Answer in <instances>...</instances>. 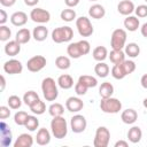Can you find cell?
Wrapping results in <instances>:
<instances>
[{"label": "cell", "mask_w": 147, "mask_h": 147, "mask_svg": "<svg viewBox=\"0 0 147 147\" xmlns=\"http://www.w3.org/2000/svg\"><path fill=\"white\" fill-rule=\"evenodd\" d=\"M30 39H31V32H30V30H29V29L23 28V29H21V30H18V31L16 32L15 40H16V41H18L21 45L29 42V41H30Z\"/></svg>", "instance_id": "4316f807"}, {"label": "cell", "mask_w": 147, "mask_h": 147, "mask_svg": "<svg viewBox=\"0 0 147 147\" xmlns=\"http://www.w3.org/2000/svg\"><path fill=\"white\" fill-rule=\"evenodd\" d=\"M124 48H125L124 49V53L129 57H132L133 59V57H137L140 54V47L136 42H129L127 45H125Z\"/></svg>", "instance_id": "f1b7e54d"}, {"label": "cell", "mask_w": 147, "mask_h": 147, "mask_svg": "<svg viewBox=\"0 0 147 147\" xmlns=\"http://www.w3.org/2000/svg\"><path fill=\"white\" fill-rule=\"evenodd\" d=\"M29 131H36L39 126V119L36 117V116H32V115H29L26 122H25V125H24Z\"/></svg>", "instance_id": "f35d334b"}, {"label": "cell", "mask_w": 147, "mask_h": 147, "mask_svg": "<svg viewBox=\"0 0 147 147\" xmlns=\"http://www.w3.org/2000/svg\"><path fill=\"white\" fill-rule=\"evenodd\" d=\"M127 146H129V144L124 140H118L115 142V147H127Z\"/></svg>", "instance_id": "f5cc1de1"}, {"label": "cell", "mask_w": 147, "mask_h": 147, "mask_svg": "<svg viewBox=\"0 0 147 147\" xmlns=\"http://www.w3.org/2000/svg\"><path fill=\"white\" fill-rule=\"evenodd\" d=\"M94 72L98 75V77L106 78L108 76V74H109V67L103 61L102 62H98L95 64V67H94Z\"/></svg>", "instance_id": "4dcf8cb0"}, {"label": "cell", "mask_w": 147, "mask_h": 147, "mask_svg": "<svg viewBox=\"0 0 147 147\" xmlns=\"http://www.w3.org/2000/svg\"><path fill=\"white\" fill-rule=\"evenodd\" d=\"M3 71L6 74H9V75H17V74H21L23 71V64L21 63V61L18 60H15V59H11V60H8L5 62L3 64Z\"/></svg>", "instance_id": "8fae6325"}, {"label": "cell", "mask_w": 147, "mask_h": 147, "mask_svg": "<svg viewBox=\"0 0 147 147\" xmlns=\"http://www.w3.org/2000/svg\"><path fill=\"white\" fill-rule=\"evenodd\" d=\"M76 28L78 30V33L82 37H90L94 32L93 25L90 18H87L86 16H80L76 20Z\"/></svg>", "instance_id": "52a82bcc"}, {"label": "cell", "mask_w": 147, "mask_h": 147, "mask_svg": "<svg viewBox=\"0 0 147 147\" xmlns=\"http://www.w3.org/2000/svg\"><path fill=\"white\" fill-rule=\"evenodd\" d=\"M0 79H1V87H0V91L2 92V91L5 90V87H6V79H5V76H3V75H1Z\"/></svg>", "instance_id": "11a10c76"}, {"label": "cell", "mask_w": 147, "mask_h": 147, "mask_svg": "<svg viewBox=\"0 0 147 147\" xmlns=\"http://www.w3.org/2000/svg\"><path fill=\"white\" fill-rule=\"evenodd\" d=\"M39 2V0H24V3L29 7H33Z\"/></svg>", "instance_id": "db71d44e"}, {"label": "cell", "mask_w": 147, "mask_h": 147, "mask_svg": "<svg viewBox=\"0 0 147 147\" xmlns=\"http://www.w3.org/2000/svg\"><path fill=\"white\" fill-rule=\"evenodd\" d=\"M87 126V122H86V118L83 116V115H74L70 119V127L72 130V132L75 133H82L85 131Z\"/></svg>", "instance_id": "9c48e42d"}, {"label": "cell", "mask_w": 147, "mask_h": 147, "mask_svg": "<svg viewBox=\"0 0 147 147\" xmlns=\"http://www.w3.org/2000/svg\"><path fill=\"white\" fill-rule=\"evenodd\" d=\"M48 113L52 117H55V116H62L63 113H64V107L59 103V102H55V103H52L49 107H48Z\"/></svg>", "instance_id": "e575fe53"}, {"label": "cell", "mask_w": 147, "mask_h": 147, "mask_svg": "<svg viewBox=\"0 0 147 147\" xmlns=\"http://www.w3.org/2000/svg\"><path fill=\"white\" fill-rule=\"evenodd\" d=\"M108 57H109L110 62L114 64L122 63L125 60V53L123 52V49H113Z\"/></svg>", "instance_id": "f546056e"}, {"label": "cell", "mask_w": 147, "mask_h": 147, "mask_svg": "<svg viewBox=\"0 0 147 147\" xmlns=\"http://www.w3.org/2000/svg\"><path fill=\"white\" fill-rule=\"evenodd\" d=\"M88 15L92 17V18H95V20H100L105 15H106V9L103 6L99 5V3H95V5H92L88 9Z\"/></svg>", "instance_id": "44dd1931"}, {"label": "cell", "mask_w": 147, "mask_h": 147, "mask_svg": "<svg viewBox=\"0 0 147 147\" xmlns=\"http://www.w3.org/2000/svg\"><path fill=\"white\" fill-rule=\"evenodd\" d=\"M122 64L124 67V70H125L126 75H130L136 70V63L132 60H124L122 62Z\"/></svg>", "instance_id": "7bdbcfd3"}, {"label": "cell", "mask_w": 147, "mask_h": 147, "mask_svg": "<svg viewBox=\"0 0 147 147\" xmlns=\"http://www.w3.org/2000/svg\"><path fill=\"white\" fill-rule=\"evenodd\" d=\"M36 141L38 145L40 146H46L49 144L51 141V133L46 127H41L39 129V131L37 132V137H36Z\"/></svg>", "instance_id": "e0dca14e"}, {"label": "cell", "mask_w": 147, "mask_h": 147, "mask_svg": "<svg viewBox=\"0 0 147 147\" xmlns=\"http://www.w3.org/2000/svg\"><path fill=\"white\" fill-rule=\"evenodd\" d=\"M10 22L15 26H22L28 22V15L24 11H15L10 16Z\"/></svg>", "instance_id": "ac0fdd59"}, {"label": "cell", "mask_w": 147, "mask_h": 147, "mask_svg": "<svg viewBox=\"0 0 147 147\" xmlns=\"http://www.w3.org/2000/svg\"><path fill=\"white\" fill-rule=\"evenodd\" d=\"M10 116V110H9V107H6V106H1L0 107V118L1 119H6Z\"/></svg>", "instance_id": "bcb514c9"}, {"label": "cell", "mask_w": 147, "mask_h": 147, "mask_svg": "<svg viewBox=\"0 0 147 147\" xmlns=\"http://www.w3.org/2000/svg\"><path fill=\"white\" fill-rule=\"evenodd\" d=\"M22 101L23 100H21L20 96H17V95H10L8 98V101L7 102H8V107L10 109H18L22 106Z\"/></svg>", "instance_id": "60d3db41"}, {"label": "cell", "mask_w": 147, "mask_h": 147, "mask_svg": "<svg viewBox=\"0 0 147 147\" xmlns=\"http://www.w3.org/2000/svg\"><path fill=\"white\" fill-rule=\"evenodd\" d=\"M121 119L125 124H133L138 119V113L134 109H132V108L125 109L121 114Z\"/></svg>", "instance_id": "9a60e30c"}, {"label": "cell", "mask_w": 147, "mask_h": 147, "mask_svg": "<svg viewBox=\"0 0 147 147\" xmlns=\"http://www.w3.org/2000/svg\"><path fill=\"white\" fill-rule=\"evenodd\" d=\"M114 93V86L111 83L109 82H105L100 85L99 87V94L101 96V99H105V98H110Z\"/></svg>", "instance_id": "484cf974"}, {"label": "cell", "mask_w": 147, "mask_h": 147, "mask_svg": "<svg viewBox=\"0 0 147 147\" xmlns=\"http://www.w3.org/2000/svg\"><path fill=\"white\" fill-rule=\"evenodd\" d=\"M83 107H84V102L82 101V99L77 96H70L65 101V108L71 113H78L83 109Z\"/></svg>", "instance_id": "4fadbf2b"}, {"label": "cell", "mask_w": 147, "mask_h": 147, "mask_svg": "<svg viewBox=\"0 0 147 147\" xmlns=\"http://www.w3.org/2000/svg\"><path fill=\"white\" fill-rule=\"evenodd\" d=\"M41 91L46 101H55L59 96V91L55 80L52 77H46L41 83Z\"/></svg>", "instance_id": "6da1fadb"}, {"label": "cell", "mask_w": 147, "mask_h": 147, "mask_svg": "<svg viewBox=\"0 0 147 147\" xmlns=\"http://www.w3.org/2000/svg\"><path fill=\"white\" fill-rule=\"evenodd\" d=\"M55 65L61 69V70H67L70 68L71 65V62H70V59L68 56H64V55H61V56H57L56 60H55Z\"/></svg>", "instance_id": "836d02e7"}, {"label": "cell", "mask_w": 147, "mask_h": 147, "mask_svg": "<svg viewBox=\"0 0 147 147\" xmlns=\"http://www.w3.org/2000/svg\"><path fill=\"white\" fill-rule=\"evenodd\" d=\"M30 18L36 23H47L51 20V13L42 8H34L30 13Z\"/></svg>", "instance_id": "30bf717a"}, {"label": "cell", "mask_w": 147, "mask_h": 147, "mask_svg": "<svg viewBox=\"0 0 147 147\" xmlns=\"http://www.w3.org/2000/svg\"><path fill=\"white\" fill-rule=\"evenodd\" d=\"M111 76H113L115 79H123L125 76H127L122 63L114 64V67L111 68Z\"/></svg>", "instance_id": "d6a6232c"}, {"label": "cell", "mask_w": 147, "mask_h": 147, "mask_svg": "<svg viewBox=\"0 0 147 147\" xmlns=\"http://www.w3.org/2000/svg\"><path fill=\"white\" fill-rule=\"evenodd\" d=\"M100 109L106 114H117L122 109V102L116 98H105L100 101Z\"/></svg>", "instance_id": "277c9868"}, {"label": "cell", "mask_w": 147, "mask_h": 147, "mask_svg": "<svg viewBox=\"0 0 147 147\" xmlns=\"http://www.w3.org/2000/svg\"><path fill=\"white\" fill-rule=\"evenodd\" d=\"M110 140V132L106 126H99L95 131L93 145L94 147H107Z\"/></svg>", "instance_id": "8992f818"}, {"label": "cell", "mask_w": 147, "mask_h": 147, "mask_svg": "<svg viewBox=\"0 0 147 147\" xmlns=\"http://www.w3.org/2000/svg\"><path fill=\"white\" fill-rule=\"evenodd\" d=\"M80 0H64V3L69 7V8H72V7H76L78 3H79Z\"/></svg>", "instance_id": "c3c4849f"}, {"label": "cell", "mask_w": 147, "mask_h": 147, "mask_svg": "<svg viewBox=\"0 0 147 147\" xmlns=\"http://www.w3.org/2000/svg\"><path fill=\"white\" fill-rule=\"evenodd\" d=\"M29 108H30V110L34 115H41V114H44L46 111V105L40 99H38L37 101H34L31 106H29Z\"/></svg>", "instance_id": "1f68e13d"}, {"label": "cell", "mask_w": 147, "mask_h": 147, "mask_svg": "<svg viewBox=\"0 0 147 147\" xmlns=\"http://www.w3.org/2000/svg\"><path fill=\"white\" fill-rule=\"evenodd\" d=\"M67 53H68V55H69L70 57H72V59H79L80 56L84 55V53H83V51H82V47H80V45H79L78 41H77V42H71V44H69L68 47H67Z\"/></svg>", "instance_id": "ffe728a7"}, {"label": "cell", "mask_w": 147, "mask_h": 147, "mask_svg": "<svg viewBox=\"0 0 147 147\" xmlns=\"http://www.w3.org/2000/svg\"><path fill=\"white\" fill-rule=\"evenodd\" d=\"M15 2H16V0H0V3L3 7H11L15 5Z\"/></svg>", "instance_id": "681fc988"}, {"label": "cell", "mask_w": 147, "mask_h": 147, "mask_svg": "<svg viewBox=\"0 0 147 147\" xmlns=\"http://www.w3.org/2000/svg\"><path fill=\"white\" fill-rule=\"evenodd\" d=\"M88 1H98V0H88Z\"/></svg>", "instance_id": "6f0895ef"}, {"label": "cell", "mask_w": 147, "mask_h": 147, "mask_svg": "<svg viewBox=\"0 0 147 147\" xmlns=\"http://www.w3.org/2000/svg\"><path fill=\"white\" fill-rule=\"evenodd\" d=\"M134 13L137 17H147V5H139L134 9Z\"/></svg>", "instance_id": "f6af8a7d"}, {"label": "cell", "mask_w": 147, "mask_h": 147, "mask_svg": "<svg viewBox=\"0 0 147 147\" xmlns=\"http://www.w3.org/2000/svg\"><path fill=\"white\" fill-rule=\"evenodd\" d=\"M87 90H88V87L86 85H84L82 82L77 80V83L75 85V92H76L77 95H85L86 92H87Z\"/></svg>", "instance_id": "ee69618b"}, {"label": "cell", "mask_w": 147, "mask_h": 147, "mask_svg": "<svg viewBox=\"0 0 147 147\" xmlns=\"http://www.w3.org/2000/svg\"><path fill=\"white\" fill-rule=\"evenodd\" d=\"M8 20V15L3 9H0V25H5Z\"/></svg>", "instance_id": "7dc6e473"}, {"label": "cell", "mask_w": 147, "mask_h": 147, "mask_svg": "<svg viewBox=\"0 0 147 147\" xmlns=\"http://www.w3.org/2000/svg\"><path fill=\"white\" fill-rule=\"evenodd\" d=\"M60 17L64 22H72L76 18V11L74 9H71V8L63 9L61 11V14H60Z\"/></svg>", "instance_id": "8d00e7d4"}, {"label": "cell", "mask_w": 147, "mask_h": 147, "mask_svg": "<svg viewBox=\"0 0 147 147\" xmlns=\"http://www.w3.org/2000/svg\"><path fill=\"white\" fill-rule=\"evenodd\" d=\"M136 7L134 3L130 0H122L118 5H117V10L119 14L124 15V16H129L134 11Z\"/></svg>", "instance_id": "5bb4252c"}, {"label": "cell", "mask_w": 147, "mask_h": 147, "mask_svg": "<svg viewBox=\"0 0 147 147\" xmlns=\"http://www.w3.org/2000/svg\"><path fill=\"white\" fill-rule=\"evenodd\" d=\"M28 117H29L28 113L21 110V111H17V113L14 115V122H15V124H17V125H20V126H24V125H25V122H26V119H28Z\"/></svg>", "instance_id": "ab89813d"}, {"label": "cell", "mask_w": 147, "mask_h": 147, "mask_svg": "<svg viewBox=\"0 0 147 147\" xmlns=\"http://www.w3.org/2000/svg\"><path fill=\"white\" fill-rule=\"evenodd\" d=\"M0 132H1V139H0V145L2 147H8L10 144H11V131H10V127L3 122H1L0 124Z\"/></svg>", "instance_id": "7c38bea8"}, {"label": "cell", "mask_w": 147, "mask_h": 147, "mask_svg": "<svg viewBox=\"0 0 147 147\" xmlns=\"http://www.w3.org/2000/svg\"><path fill=\"white\" fill-rule=\"evenodd\" d=\"M141 138H142V131L139 126H132L127 131V139H129L130 142L137 144L141 140Z\"/></svg>", "instance_id": "cb8c5ba5"}, {"label": "cell", "mask_w": 147, "mask_h": 147, "mask_svg": "<svg viewBox=\"0 0 147 147\" xmlns=\"http://www.w3.org/2000/svg\"><path fill=\"white\" fill-rule=\"evenodd\" d=\"M142 105H144V107H145V108H147V98H145V99H144Z\"/></svg>", "instance_id": "9f6ffc18"}, {"label": "cell", "mask_w": 147, "mask_h": 147, "mask_svg": "<svg viewBox=\"0 0 147 147\" xmlns=\"http://www.w3.org/2000/svg\"><path fill=\"white\" fill-rule=\"evenodd\" d=\"M92 55H93V59H94L95 61L102 62V61H105V60L107 59V56H108V51H107V48H106L105 46H98V47H95V48L93 49Z\"/></svg>", "instance_id": "83f0119b"}, {"label": "cell", "mask_w": 147, "mask_h": 147, "mask_svg": "<svg viewBox=\"0 0 147 147\" xmlns=\"http://www.w3.org/2000/svg\"><path fill=\"white\" fill-rule=\"evenodd\" d=\"M78 80L82 82L84 85H86L88 88H90V87H95V86L98 85L96 78L93 77V76H88V75H83V76H80V77L78 78Z\"/></svg>", "instance_id": "74e56055"}, {"label": "cell", "mask_w": 147, "mask_h": 147, "mask_svg": "<svg viewBox=\"0 0 147 147\" xmlns=\"http://www.w3.org/2000/svg\"><path fill=\"white\" fill-rule=\"evenodd\" d=\"M39 99V95L37 92L34 91H28L24 93L23 95V102L26 105V106H31L34 101H37Z\"/></svg>", "instance_id": "d590c367"}, {"label": "cell", "mask_w": 147, "mask_h": 147, "mask_svg": "<svg viewBox=\"0 0 147 147\" xmlns=\"http://www.w3.org/2000/svg\"><path fill=\"white\" fill-rule=\"evenodd\" d=\"M32 37L36 41H44L48 37V29L44 25L36 26L32 31Z\"/></svg>", "instance_id": "7402d4cb"}, {"label": "cell", "mask_w": 147, "mask_h": 147, "mask_svg": "<svg viewBox=\"0 0 147 147\" xmlns=\"http://www.w3.org/2000/svg\"><path fill=\"white\" fill-rule=\"evenodd\" d=\"M140 32H141V34H142L145 38H147V22L144 23V24L141 25V28H140Z\"/></svg>", "instance_id": "816d5d0a"}, {"label": "cell", "mask_w": 147, "mask_h": 147, "mask_svg": "<svg viewBox=\"0 0 147 147\" xmlns=\"http://www.w3.org/2000/svg\"><path fill=\"white\" fill-rule=\"evenodd\" d=\"M140 84H141V86H142L144 88H146V90H147V74H145V75H142V76H141Z\"/></svg>", "instance_id": "f907efd6"}, {"label": "cell", "mask_w": 147, "mask_h": 147, "mask_svg": "<svg viewBox=\"0 0 147 147\" xmlns=\"http://www.w3.org/2000/svg\"><path fill=\"white\" fill-rule=\"evenodd\" d=\"M46 63H47V61L42 55H36V56H32L31 59L28 60L26 68L31 72H38L45 68Z\"/></svg>", "instance_id": "ba28073f"}, {"label": "cell", "mask_w": 147, "mask_h": 147, "mask_svg": "<svg viewBox=\"0 0 147 147\" xmlns=\"http://www.w3.org/2000/svg\"><path fill=\"white\" fill-rule=\"evenodd\" d=\"M126 42V31L124 29H116L111 33L110 46L113 49H123Z\"/></svg>", "instance_id": "5b68a950"}, {"label": "cell", "mask_w": 147, "mask_h": 147, "mask_svg": "<svg viewBox=\"0 0 147 147\" xmlns=\"http://www.w3.org/2000/svg\"><path fill=\"white\" fill-rule=\"evenodd\" d=\"M10 36H11L10 29L6 25H0V40L1 41H7V40H9Z\"/></svg>", "instance_id": "b9f144b4"}, {"label": "cell", "mask_w": 147, "mask_h": 147, "mask_svg": "<svg viewBox=\"0 0 147 147\" xmlns=\"http://www.w3.org/2000/svg\"><path fill=\"white\" fill-rule=\"evenodd\" d=\"M33 145V138L31 134L22 133L17 137L16 141L14 142V147H31Z\"/></svg>", "instance_id": "2e32d148"}, {"label": "cell", "mask_w": 147, "mask_h": 147, "mask_svg": "<svg viewBox=\"0 0 147 147\" xmlns=\"http://www.w3.org/2000/svg\"><path fill=\"white\" fill-rule=\"evenodd\" d=\"M145 1H146V2H147V0H145Z\"/></svg>", "instance_id": "680465c9"}, {"label": "cell", "mask_w": 147, "mask_h": 147, "mask_svg": "<svg viewBox=\"0 0 147 147\" xmlns=\"http://www.w3.org/2000/svg\"><path fill=\"white\" fill-rule=\"evenodd\" d=\"M52 134L56 139H63L68 133V124L63 116H55L51 122Z\"/></svg>", "instance_id": "7a4b0ae2"}, {"label": "cell", "mask_w": 147, "mask_h": 147, "mask_svg": "<svg viewBox=\"0 0 147 147\" xmlns=\"http://www.w3.org/2000/svg\"><path fill=\"white\" fill-rule=\"evenodd\" d=\"M140 25V22H139V18L137 16H132V15H129L126 16V18L124 20V28L131 32H134L138 30Z\"/></svg>", "instance_id": "603a6c76"}, {"label": "cell", "mask_w": 147, "mask_h": 147, "mask_svg": "<svg viewBox=\"0 0 147 147\" xmlns=\"http://www.w3.org/2000/svg\"><path fill=\"white\" fill-rule=\"evenodd\" d=\"M21 52V44L16 40H9L5 45V53L9 56H15Z\"/></svg>", "instance_id": "d6986e66"}, {"label": "cell", "mask_w": 147, "mask_h": 147, "mask_svg": "<svg viewBox=\"0 0 147 147\" xmlns=\"http://www.w3.org/2000/svg\"><path fill=\"white\" fill-rule=\"evenodd\" d=\"M57 85L63 90H69L74 86V79L70 75L63 74L57 78Z\"/></svg>", "instance_id": "d4e9b609"}, {"label": "cell", "mask_w": 147, "mask_h": 147, "mask_svg": "<svg viewBox=\"0 0 147 147\" xmlns=\"http://www.w3.org/2000/svg\"><path fill=\"white\" fill-rule=\"evenodd\" d=\"M74 31L70 26H60L52 31V39L56 44L68 42L72 39Z\"/></svg>", "instance_id": "3957f363"}]
</instances>
